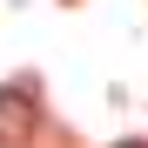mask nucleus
Masks as SVG:
<instances>
[{
  "mask_svg": "<svg viewBox=\"0 0 148 148\" xmlns=\"http://www.w3.org/2000/svg\"><path fill=\"white\" fill-rule=\"evenodd\" d=\"M34 121H40L34 88H0V148H20L34 135Z\"/></svg>",
  "mask_w": 148,
  "mask_h": 148,
  "instance_id": "1",
  "label": "nucleus"
}]
</instances>
